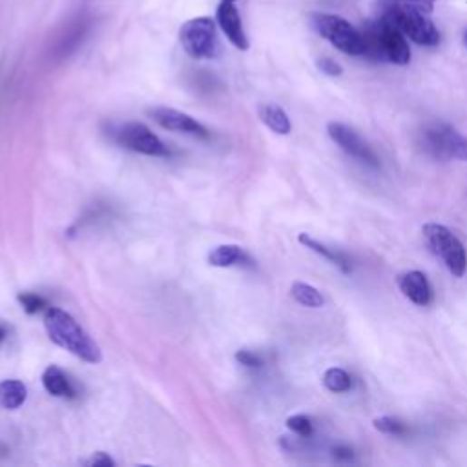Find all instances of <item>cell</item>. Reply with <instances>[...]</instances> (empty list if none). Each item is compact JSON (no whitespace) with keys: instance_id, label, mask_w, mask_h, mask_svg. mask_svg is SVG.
Segmentation results:
<instances>
[{"instance_id":"obj_12","label":"cell","mask_w":467,"mask_h":467,"mask_svg":"<svg viewBox=\"0 0 467 467\" xmlns=\"http://www.w3.org/2000/svg\"><path fill=\"white\" fill-rule=\"evenodd\" d=\"M398 287L402 290V294L411 299L414 305L425 306L431 303L433 299V290L431 285L425 277L423 272L420 270H409L398 276Z\"/></svg>"},{"instance_id":"obj_10","label":"cell","mask_w":467,"mask_h":467,"mask_svg":"<svg viewBox=\"0 0 467 467\" xmlns=\"http://www.w3.org/2000/svg\"><path fill=\"white\" fill-rule=\"evenodd\" d=\"M216 23L238 50L247 52L250 48V43L239 15L238 0H219V6L216 10Z\"/></svg>"},{"instance_id":"obj_3","label":"cell","mask_w":467,"mask_h":467,"mask_svg":"<svg viewBox=\"0 0 467 467\" xmlns=\"http://www.w3.org/2000/svg\"><path fill=\"white\" fill-rule=\"evenodd\" d=\"M382 15L389 19L407 39L420 46H438L440 32L431 21V14L407 0H384Z\"/></svg>"},{"instance_id":"obj_25","label":"cell","mask_w":467,"mask_h":467,"mask_svg":"<svg viewBox=\"0 0 467 467\" xmlns=\"http://www.w3.org/2000/svg\"><path fill=\"white\" fill-rule=\"evenodd\" d=\"M84 463H86V465H92V467H93V465H95V467H110V465H115V462L112 460V456H108V454L102 452V451H101V452H95V454H93L90 460H86Z\"/></svg>"},{"instance_id":"obj_29","label":"cell","mask_w":467,"mask_h":467,"mask_svg":"<svg viewBox=\"0 0 467 467\" xmlns=\"http://www.w3.org/2000/svg\"><path fill=\"white\" fill-rule=\"evenodd\" d=\"M463 43H465V46H467V32H465V35H463Z\"/></svg>"},{"instance_id":"obj_4","label":"cell","mask_w":467,"mask_h":467,"mask_svg":"<svg viewBox=\"0 0 467 467\" xmlns=\"http://www.w3.org/2000/svg\"><path fill=\"white\" fill-rule=\"evenodd\" d=\"M310 24L336 50L345 55L360 57L365 54V43L362 32H358L349 21L331 14H313Z\"/></svg>"},{"instance_id":"obj_5","label":"cell","mask_w":467,"mask_h":467,"mask_svg":"<svg viewBox=\"0 0 467 467\" xmlns=\"http://www.w3.org/2000/svg\"><path fill=\"white\" fill-rule=\"evenodd\" d=\"M180 43L187 55L198 61H210L221 54L216 21L210 17H196L187 21L180 30Z\"/></svg>"},{"instance_id":"obj_14","label":"cell","mask_w":467,"mask_h":467,"mask_svg":"<svg viewBox=\"0 0 467 467\" xmlns=\"http://www.w3.org/2000/svg\"><path fill=\"white\" fill-rule=\"evenodd\" d=\"M43 385L55 398H68V400L77 398L75 385L72 384L68 375L57 365L46 367V371L43 373Z\"/></svg>"},{"instance_id":"obj_16","label":"cell","mask_w":467,"mask_h":467,"mask_svg":"<svg viewBox=\"0 0 467 467\" xmlns=\"http://www.w3.org/2000/svg\"><path fill=\"white\" fill-rule=\"evenodd\" d=\"M28 398V387L21 380H3L0 382V407L15 411L24 405Z\"/></svg>"},{"instance_id":"obj_21","label":"cell","mask_w":467,"mask_h":467,"mask_svg":"<svg viewBox=\"0 0 467 467\" xmlns=\"http://www.w3.org/2000/svg\"><path fill=\"white\" fill-rule=\"evenodd\" d=\"M375 427L384 433V434H393V436H402L407 433V427L396 420V418H391V416H382V418H376L375 420Z\"/></svg>"},{"instance_id":"obj_15","label":"cell","mask_w":467,"mask_h":467,"mask_svg":"<svg viewBox=\"0 0 467 467\" xmlns=\"http://www.w3.org/2000/svg\"><path fill=\"white\" fill-rule=\"evenodd\" d=\"M297 241H299L303 247H306L308 250H313V252L324 256L327 261H331L333 265H336L342 272L351 274L353 267H351V261H349V258H347L345 254H342V252H338V250H335V248H329L327 245L320 243L318 239H315L313 236H308V234H305V232L297 236Z\"/></svg>"},{"instance_id":"obj_1","label":"cell","mask_w":467,"mask_h":467,"mask_svg":"<svg viewBox=\"0 0 467 467\" xmlns=\"http://www.w3.org/2000/svg\"><path fill=\"white\" fill-rule=\"evenodd\" d=\"M44 329L48 333V338L55 345H59L61 349L77 356L79 360H83L86 364H101L102 362L101 347L77 324V320L66 313V310L48 306L46 315H44Z\"/></svg>"},{"instance_id":"obj_13","label":"cell","mask_w":467,"mask_h":467,"mask_svg":"<svg viewBox=\"0 0 467 467\" xmlns=\"http://www.w3.org/2000/svg\"><path fill=\"white\" fill-rule=\"evenodd\" d=\"M252 258L239 245H219L209 254V265L218 268L252 267Z\"/></svg>"},{"instance_id":"obj_23","label":"cell","mask_w":467,"mask_h":467,"mask_svg":"<svg viewBox=\"0 0 467 467\" xmlns=\"http://www.w3.org/2000/svg\"><path fill=\"white\" fill-rule=\"evenodd\" d=\"M236 360H238L241 365L250 367V369H254V367H261V365H263V358H261L259 355L252 353V351H247V349L238 351V353H236Z\"/></svg>"},{"instance_id":"obj_8","label":"cell","mask_w":467,"mask_h":467,"mask_svg":"<svg viewBox=\"0 0 467 467\" xmlns=\"http://www.w3.org/2000/svg\"><path fill=\"white\" fill-rule=\"evenodd\" d=\"M327 131L331 135V139L345 151L349 153L351 158L362 161L364 165H369L373 169L380 167V160L378 155L375 153V150L347 124L344 122H329Z\"/></svg>"},{"instance_id":"obj_19","label":"cell","mask_w":467,"mask_h":467,"mask_svg":"<svg viewBox=\"0 0 467 467\" xmlns=\"http://www.w3.org/2000/svg\"><path fill=\"white\" fill-rule=\"evenodd\" d=\"M324 385L331 391V393H347L353 387V380L351 376L340 369V367H333L329 371H326L324 375Z\"/></svg>"},{"instance_id":"obj_27","label":"cell","mask_w":467,"mask_h":467,"mask_svg":"<svg viewBox=\"0 0 467 467\" xmlns=\"http://www.w3.org/2000/svg\"><path fill=\"white\" fill-rule=\"evenodd\" d=\"M335 456L342 458V460H351L353 458V449H349V447H336L335 449Z\"/></svg>"},{"instance_id":"obj_9","label":"cell","mask_w":467,"mask_h":467,"mask_svg":"<svg viewBox=\"0 0 467 467\" xmlns=\"http://www.w3.org/2000/svg\"><path fill=\"white\" fill-rule=\"evenodd\" d=\"M148 113L155 122H158L165 130L194 135V137H199V139L210 137V131L199 121H196L194 117H190L189 113H183L180 110L167 108V106H158V108H151Z\"/></svg>"},{"instance_id":"obj_24","label":"cell","mask_w":467,"mask_h":467,"mask_svg":"<svg viewBox=\"0 0 467 467\" xmlns=\"http://www.w3.org/2000/svg\"><path fill=\"white\" fill-rule=\"evenodd\" d=\"M318 68H320L326 75H329V77H340V75L344 73V68H342L336 61L329 59V57L320 59V61H318Z\"/></svg>"},{"instance_id":"obj_17","label":"cell","mask_w":467,"mask_h":467,"mask_svg":"<svg viewBox=\"0 0 467 467\" xmlns=\"http://www.w3.org/2000/svg\"><path fill=\"white\" fill-rule=\"evenodd\" d=\"M259 119L265 122L267 128H270L274 133L279 135H288L292 130L290 119L285 113L283 108H279L277 104H263L259 106Z\"/></svg>"},{"instance_id":"obj_6","label":"cell","mask_w":467,"mask_h":467,"mask_svg":"<svg viewBox=\"0 0 467 467\" xmlns=\"http://www.w3.org/2000/svg\"><path fill=\"white\" fill-rule=\"evenodd\" d=\"M423 238L433 252L445 263L449 272L462 277L467 270V254L462 241L443 225L427 223L423 225Z\"/></svg>"},{"instance_id":"obj_2","label":"cell","mask_w":467,"mask_h":467,"mask_svg":"<svg viewBox=\"0 0 467 467\" xmlns=\"http://www.w3.org/2000/svg\"><path fill=\"white\" fill-rule=\"evenodd\" d=\"M362 35L365 43L364 55L398 66H405L411 63V48L407 37L384 15L378 21L365 23Z\"/></svg>"},{"instance_id":"obj_18","label":"cell","mask_w":467,"mask_h":467,"mask_svg":"<svg viewBox=\"0 0 467 467\" xmlns=\"http://www.w3.org/2000/svg\"><path fill=\"white\" fill-rule=\"evenodd\" d=\"M290 294L292 297L303 305V306H310V308H320L324 305V296L320 294L318 288H315L313 285L303 283V281H296L290 287Z\"/></svg>"},{"instance_id":"obj_22","label":"cell","mask_w":467,"mask_h":467,"mask_svg":"<svg viewBox=\"0 0 467 467\" xmlns=\"http://www.w3.org/2000/svg\"><path fill=\"white\" fill-rule=\"evenodd\" d=\"M287 427L292 431V433H296V434H299V436H303V438H308L310 434H313V422H310V418L308 416H305V414H294V416H290L288 420H287Z\"/></svg>"},{"instance_id":"obj_7","label":"cell","mask_w":467,"mask_h":467,"mask_svg":"<svg viewBox=\"0 0 467 467\" xmlns=\"http://www.w3.org/2000/svg\"><path fill=\"white\" fill-rule=\"evenodd\" d=\"M112 139L121 146L135 153L150 155V158H170L172 150L142 122H124L112 130Z\"/></svg>"},{"instance_id":"obj_20","label":"cell","mask_w":467,"mask_h":467,"mask_svg":"<svg viewBox=\"0 0 467 467\" xmlns=\"http://www.w3.org/2000/svg\"><path fill=\"white\" fill-rule=\"evenodd\" d=\"M19 301L28 315H37V313H41V310L48 308V301L43 296L34 294V292L19 294Z\"/></svg>"},{"instance_id":"obj_28","label":"cell","mask_w":467,"mask_h":467,"mask_svg":"<svg viewBox=\"0 0 467 467\" xmlns=\"http://www.w3.org/2000/svg\"><path fill=\"white\" fill-rule=\"evenodd\" d=\"M6 338H8V329H6V326L0 324V344H3Z\"/></svg>"},{"instance_id":"obj_26","label":"cell","mask_w":467,"mask_h":467,"mask_svg":"<svg viewBox=\"0 0 467 467\" xmlns=\"http://www.w3.org/2000/svg\"><path fill=\"white\" fill-rule=\"evenodd\" d=\"M407 3H411V5H416V6H420L422 10H425V12L433 14V10H434V5H436V0H407Z\"/></svg>"},{"instance_id":"obj_11","label":"cell","mask_w":467,"mask_h":467,"mask_svg":"<svg viewBox=\"0 0 467 467\" xmlns=\"http://www.w3.org/2000/svg\"><path fill=\"white\" fill-rule=\"evenodd\" d=\"M427 141L438 155L467 161V137L451 126H436L427 131Z\"/></svg>"}]
</instances>
